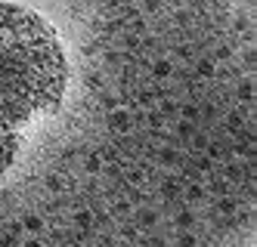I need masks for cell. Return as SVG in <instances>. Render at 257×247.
Segmentation results:
<instances>
[{
	"instance_id": "1",
	"label": "cell",
	"mask_w": 257,
	"mask_h": 247,
	"mask_svg": "<svg viewBox=\"0 0 257 247\" xmlns=\"http://www.w3.org/2000/svg\"><path fill=\"white\" fill-rule=\"evenodd\" d=\"M68 87L56 28L22 4H0V133L53 115Z\"/></svg>"
}]
</instances>
